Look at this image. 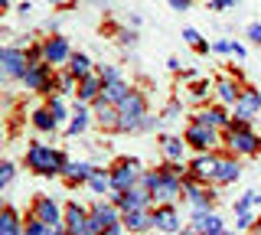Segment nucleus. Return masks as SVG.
Instances as JSON below:
<instances>
[{"label":"nucleus","instance_id":"412c9836","mask_svg":"<svg viewBox=\"0 0 261 235\" xmlns=\"http://www.w3.org/2000/svg\"><path fill=\"white\" fill-rule=\"evenodd\" d=\"M88 186L98 193V196H105L108 190H114V180H111V170H92V176H88Z\"/></svg>","mask_w":261,"mask_h":235},{"label":"nucleus","instance_id":"b1692460","mask_svg":"<svg viewBox=\"0 0 261 235\" xmlns=\"http://www.w3.org/2000/svg\"><path fill=\"white\" fill-rule=\"evenodd\" d=\"M69 72H72L75 79H85V75H92V59H88L85 53H75V56L69 59Z\"/></svg>","mask_w":261,"mask_h":235},{"label":"nucleus","instance_id":"c03bdc74","mask_svg":"<svg viewBox=\"0 0 261 235\" xmlns=\"http://www.w3.org/2000/svg\"><path fill=\"white\" fill-rule=\"evenodd\" d=\"M121 229H124V222H118V225H111V229H105L101 235H121Z\"/></svg>","mask_w":261,"mask_h":235},{"label":"nucleus","instance_id":"a878e982","mask_svg":"<svg viewBox=\"0 0 261 235\" xmlns=\"http://www.w3.org/2000/svg\"><path fill=\"white\" fill-rule=\"evenodd\" d=\"M163 153L179 164V160H183V141H179V137H163Z\"/></svg>","mask_w":261,"mask_h":235},{"label":"nucleus","instance_id":"72a5a7b5","mask_svg":"<svg viewBox=\"0 0 261 235\" xmlns=\"http://www.w3.org/2000/svg\"><path fill=\"white\" fill-rule=\"evenodd\" d=\"M10 180H13V164H4L0 167V186H7Z\"/></svg>","mask_w":261,"mask_h":235},{"label":"nucleus","instance_id":"2f4dec72","mask_svg":"<svg viewBox=\"0 0 261 235\" xmlns=\"http://www.w3.org/2000/svg\"><path fill=\"white\" fill-rule=\"evenodd\" d=\"M49 111H53V118H56V121H62V118H65V105H62V98H53Z\"/></svg>","mask_w":261,"mask_h":235},{"label":"nucleus","instance_id":"0eeeda50","mask_svg":"<svg viewBox=\"0 0 261 235\" xmlns=\"http://www.w3.org/2000/svg\"><path fill=\"white\" fill-rule=\"evenodd\" d=\"M228 144H232L239 153H255L261 147L258 134H251L248 124H232V127H228Z\"/></svg>","mask_w":261,"mask_h":235},{"label":"nucleus","instance_id":"f8f14e48","mask_svg":"<svg viewBox=\"0 0 261 235\" xmlns=\"http://www.w3.org/2000/svg\"><path fill=\"white\" fill-rule=\"evenodd\" d=\"M43 59H46V62H53V66H59V62L72 59V53H69V39H62V36L46 39V43H43Z\"/></svg>","mask_w":261,"mask_h":235},{"label":"nucleus","instance_id":"9b49d317","mask_svg":"<svg viewBox=\"0 0 261 235\" xmlns=\"http://www.w3.org/2000/svg\"><path fill=\"white\" fill-rule=\"evenodd\" d=\"M121 222H124L127 232H147V229H153V225H157V216L147 213V209H130V213L121 216Z\"/></svg>","mask_w":261,"mask_h":235},{"label":"nucleus","instance_id":"473e14b6","mask_svg":"<svg viewBox=\"0 0 261 235\" xmlns=\"http://www.w3.org/2000/svg\"><path fill=\"white\" fill-rule=\"evenodd\" d=\"M251 202H255V193H245V196L235 202V213H245V209H251Z\"/></svg>","mask_w":261,"mask_h":235},{"label":"nucleus","instance_id":"ddd939ff","mask_svg":"<svg viewBox=\"0 0 261 235\" xmlns=\"http://www.w3.org/2000/svg\"><path fill=\"white\" fill-rule=\"evenodd\" d=\"M23 82H27V88H33V92H43V88H49V66H46V62H30Z\"/></svg>","mask_w":261,"mask_h":235},{"label":"nucleus","instance_id":"a18cd8bd","mask_svg":"<svg viewBox=\"0 0 261 235\" xmlns=\"http://www.w3.org/2000/svg\"><path fill=\"white\" fill-rule=\"evenodd\" d=\"M258 235H261V219H258Z\"/></svg>","mask_w":261,"mask_h":235},{"label":"nucleus","instance_id":"49530a36","mask_svg":"<svg viewBox=\"0 0 261 235\" xmlns=\"http://www.w3.org/2000/svg\"><path fill=\"white\" fill-rule=\"evenodd\" d=\"M222 235H232V232H222Z\"/></svg>","mask_w":261,"mask_h":235},{"label":"nucleus","instance_id":"f03ea898","mask_svg":"<svg viewBox=\"0 0 261 235\" xmlns=\"http://www.w3.org/2000/svg\"><path fill=\"white\" fill-rule=\"evenodd\" d=\"M27 164H30V170H36V173H43V176H56V173L65 170V157L59 150L46 147V144H33L27 150Z\"/></svg>","mask_w":261,"mask_h":235},{"label":"nucleus","instance_id":"423d86ee","mask_svg":"<svg viewBox=\"0 0 261 235\" xmlns=\"http://www.w3.org/2000/svg\"><path fill=\"white\" fill-rule=\"evenodd\" d=\"M111 180H114V193L137 186V180H141V164H137V160H121V164L111 170Z\"/></svg>","mask_w":261,"mask_h":235},{"label":"nucleus","instance_id":"9d476101","mask_svg":"<svg viewBox=\"0 0 261 235\" xmlns=\"http://www.w3.org/2000/svg\"><path fill=\"white\" fill-rule=\"evenodd\" d=\"M186 141H190L196 150H209L212 144H216V127L196 121V124H190V131H186Z\"/></svg>","mask_w":261,"mask_h":235},{"label":"nucleus","instance_id":"de8ad7c7","mask_svg":"<svg viewBox=\"0 0 261 235\" xmlns=\"http://www.w3.org/2000/svg\"><path fill=\"white\" fill-rule=\"evenodd\" d=\"M186 235H193V229H190V232H186Z\"/></svg>","mask_w":261,"mask_h":235},{"label":"nucleus","instance_id":"ea45409f","mask_svg":"<svg viewBox=\"0 0 261 235\" xmlns=\"http://www.w3.org/2000/svg\"><path fill=\"white\" fill-rule=\"evenodd\" d=\"M235 4H239V0H212V10H225V7H235Z\"/></svg>","mask_w":261,"mask_h":235},{"label":"nucleus","instance_id":"f3484780","mask_svg":"<svg viewBox=\"0 0 261 235\" xmlns=\"http://www.w3.org/2000/svg\"><path fill=\"white\" fill-rule=\"evenodd\" d=\"M153 216H157V229L160 232H179V216H176L173 206H167V202H163Z\"/></svg>","mask_w":261,"mask_h":235},{"label":"nucleus","instance_id":"aec40b11","mask_svg":"<svg viewBox=\"0 0 261 235\" xmlns=\"http://www.w3.org/2000/svg\"><path fill=\"white\" fill-rule=\"evenodd\" d=\"M239 173H242V167L235 164V160H219V170H216V180H212V183H219V186L235 183V180H239Z\"/></svg>","mask_w":261,"mask_h":235},{"label":"nucleus","instance_id":"58836bf2","mask_svg":"<svg viewBox=\"0 0 261 235\" xmlns=\"http://www.w3.org/2000/svg\"><path fill=\"white\" fill-rule=\"evenodd\" d=\"M183 39H186V43H190V46H199V43H202L196 30H183Z\"/></svg>","mask_w":261,"mask_h":235},{"label":"nucleus","instance_id":"5701e85b","mask_svg":"<svg viewBox=\"0 0 261 235\" xmlns=\"http://www.w3.org/2000/svg\"><path fill=\"white\" fill-rule=\"evenodd\" d=\"M196 121H202V124H209V127H228V124H232V121L225 118V111H222V108L199 111V115H196Z\"/></svg>","mask_w":261,"mask_h":235},{"label":"nucleus","instance_id":"a19ab883","mask_svg":"<svg viewBox=\"0 0 261 235\" xmlns=\"http://www.w3.org/2000/svg\"><path fill=\"white\" fill-rule=\"evenodd\" d=\"M190 4L193 0H170V7H173L176 13H183V10H190Z\"/></svg>","mask_w":261,"mask_h":235},{"label":"nucleus","instance_id":"393cba45","mask_svg":"<svg viewBox=\"0 0 261 235\" xmlns=\"http://www.w3.org/2000/svg\"><path fill=\"white\" fill-rule=\"evenodd\" d=\"M0 235H23V225L13 209H4V216H0Z\"/></svg>","mask_w":261,"mask_h":235},{"label":"nucleus","instance_id":"7ed1b4c3","mask_svg":"<svg viewBox=\"0 0 261 235\" xmlns=\"http://www.w3.org/2000/svg\"><path fill=\"white\" fill-rule=\"evenodd\" d=\"M118 131H137L141 127V121L147 115V101H144V95H137V92H130L124 101L118 105Z\"/></svg>","mask_w":261,"mask_h":235},{"label":"nucleus","instance_id":"6ab92c4d","mask_svg":"<svg viewBox=\"0 0 261 235\" xmlns=\"http://www.w3.org/2000/svg\"><path fill=\"white\" fill-rule=\"evenodd\" d=\"M95 115H98V121H101L105 127H118V108L108 101V98H95Z\"/></svg>","mask_w":261,"mask_h":235},{"label":"nucleus","instance_id":"20e7f679","mask_svg":"<svg viewBox=\"0 0 261 235\" xmlns=\"http://www.w3.org/2000/svg\"><path fill=\"white\" fill-rule=\"evenodd\" d=\"M0 66H4V79H23L30 69V59L23 49H13V46H4L0 49Z\"/></svg>","mask_w":261,"mask_h":235},{"label":"nucleus","instance_id":"bb28decb","mask_svg":"<svg viewBox=\"0 0 261 235\" xmlns=\"http://www.w3.org/2000/svg\"><path fill=\"white\" fill-rule=\"evenodd\" d=\"M33 124H36L39 131H56V124H59V121L53 118V111H49V108H43V111H36V115H33Z\"/></svg>","mask_w":261,"mask_h":235},{"label":"nucleus","instance_id":"2eb2a0df","mask_svg":"<svg viewBox=\"0 0 261 235\" xmlns=\"http://www.w3.org/2000/svg\"><path fill=\"white\" fill-rule=\"evenodd\" d=\"M36 219H43L46 225H62L65 219H59V206L53 202V196H39L36 199Z\"/></svg>","mask_w":261,"mask_h":235},{"label":"nucleus","instance_id":"cd10ccee","mask_svg":"<svg viewBox=\"0 0 261 235\" xmlns=\"http://www.w3.org/2000/svg\"><path fill=\"white\" fill-rule=\"evenodd\" d=\"M239 88H235L232 82H219V101H222V105H235V101H239Z\"/></svg>","mask_w":261,"mask_h":235},{"label":"nucleus","instance_id":"e433bc0d","mask_svg":"<svg viewBox=\"0 0 261 235\" xmlns=\"http://www.w3.org/2000/svg\"><path fill=\"white\" fill-rule=\"evenodd\" d=\"M248 39L261 46V23H251V27H248Z\"/></svg>","mask_w":261,"mask_h":235},{"label":"nucleus","instance_id":"6e6552de","mask_svg":"<svg viewBox=\"0 0 261 235\" xmlns=\"http://www.w3.org/2000/svg\"><path fill=\"white\" fill-rule=\"evenodd\" d=\"M150 190H137V186H130V190H121L118 196H114V206L130 213V209H147V202H150Z\"/></svg>","mask_w":261,"mask_h":235},{"label":"nucleus","instance_id":"c9c22d12","mask_svg":"<svg viewBox=\"0 0 261 235\" xmlns=\"http://www.w3.org/2000/svg\"><path fill=\"white\" fill-rule=\"evenodd\" d=\"M163 118H167V121H176L179 118V101H170V108L163 111Z\"/></svg>","mask_w":261,"mask_h":235},{"label":"nucleus","instance_id":"39448f33","mask_svg":"<svg viewBox=\"0 0 261 235\" xmlns=\"http://www.w3.org/2000/svg\"><path fill=\"white\" fill-rule=\"evenodd\" d=\"M255 111H261V92L248 88V92H242L239 101H235V121H232V124H248V121L255 118ZM232 124H228V127H232Z\"/></svg>","mask_w":261,"mask_h":235},{"label":"nucleus","instance_id":"f704fd0d","mask_svg":"<svg viewBox=\"0 0 261 235\" xmlns=\"http://www.w3.org/2000/svg\"><path fill=\"white\" fill-rule=\"evenodd\" d=\"M101 79H105V82H114V79H121V72L114 66H101Z\"/></svg>","mask_w":261,"mask_h":235},{"label":"nucleus","instance_id":"79ce46f5","mask_svg":"<svg viewBox=\"0 0 261 235\" xmlns=\"http://www.w3.org/2000/svg\"><path fill=\"white\" fill-rule=\"evenodd\" d=\"M212 49H216V53H232V43H225V39H216V43H212Z\"/></svg>","mask_w":261,"mask_h":235},{"label":"nucleus","instance_id":"4c0bfd02","mask_svg":"<svg viewBox=\"0 0 261 235\" xmlns=\"http://www.w3.org/2000/svg\"><path fill=\"white\" fill-rule=\"evenodd\" d=\"M206 95H209V85L206 82H196L193 85V98H206Z\"/></svg>","mask_w":261,"mask_h":235},{"label":"nucleus","instance_id":"37998d69","mask_svg":"<svg viewBox=\"0 0 261 235\" xmlns=\"http://www.w3.org/2000/svg\"><path fill=\"white\" fill-rule=\"evenodd\" d=\"M153 124H157V121H153V118H147V115H144V121H141V131H153Z\"/></svg>","mask_w":261,"mask_h":235},{"label":"nucleus","instance_id":"4be33fe9","mask_svg":"<svg viewBox=\"0 0 261 235\" xmlns=\"http://www.w3.org/2000/svg\"><path fill=\"white\" fill-rule=\"evenodd\" d=\"M92 170H95V167H88V164H65L62 176H65L69 183H88V176H92Z\"/></svg>","mask_w":261,"mask_h":235},{"label":"nucleus","instance_id":"c756f323","mask_svg":"<svg viewBox=\"0 0 261 235\" xmlns=\"http://www.w3.org/2000/svg\"><path fill=\"white\" fill-rule=\"evenodd\" d=\"M27 235H53V225H46L43 219H36V216H33L30 222H27Z\"/></svg>","mask_w":261,"mask_h":235},{"label":"nucleus","instance_id":"7c9ffc66","mask_svg":"<svg viewBox=\"0 0 261 235\" xmlns=\"http://www.w3.org/2000/svg\"><path fill=\"white\" fill-rule=\"evenodd\" d=\"M251 225H255V216H251L248 209H245V213H239V222H235V229L245 232V229H251Z\"/></svg>","mask_w":261,"mask_h":235},{"label":"nucleus","instance_id":"f257e3e1","mask_svg":"<svg viewBox=\"0 0 261 235\" xmlns=\"http://www.w3.org/2000/svg\"><path fill=\"white\" fill-rule=\"evenodd\" d=\"M141 183H144V190H150L153 202H170V199H176L179 193H183V180H179V176H173V173H167V170L144 173Z\"/></svg>","mask_w":261,"mask_h":235},{"label":"nucleus","instance_id":"c85d7f7f","mask_svg":"<svg viewBox=\"0 0 261 235\" xmlns=\"http://www.w3.org/2000/svg\"><path fill=\"white\" fill-rule=\"evenodd\" d=\"M88 127V111L85 108H79L75 115H72V124H69V134H82Z\"/></svg>","mask_w":261,"mask_h":235},{"label":"nucleus","instance_id":"dca6fc26","mask_svg":"<svg viewBox=\"0 0 261 235\" xmlns=\"http://www.w3.org/2000/svg\"><path fill=\"white\" fill-rule=\"evenodd\" d=\"M101 88H105V79L101 75H85L75 95H79L82 101H95V98H101Z\"/></svg>","mask_w":261,"mask_h":235},{"label":"nucleus","instance_id":"a211bd4d","mask_svg":"<svg viewBox=\"0 0 261 235\" xmlns=\"http://www.w3.org/2000/svg\"><path fill=\"white\" fill-rule=\"evenodd\" d=\"M130 95V88H127V82L124 79H114V82H105V88H101V98H108L111 105H121Z\"/></svg>","mask_w":261,"mask_h":235},{"label":"nucleus","instance_id":"4468645a","mask_svg":"<svg viewBox=\"0 0 261 235\" xmlns=\"http://www.w3.org/2000/svg\"><path fill=\"white\" fill-rule=\"evenodd\" d=\"M193 180H199V183H206V180H216V170H219V157H196L193 160Z\"/></svg>","mask_w":261,"mask_h":235},{"label":"nucleus","instance_id":"1a4fd4ad","mask_svg":"<svg viewBox=\"0 0 261 235\" xmlns=\"http://www.w3.org/2000/svg\"><path fill=\"white\" fill-rule=\"evenodd\" d=\"M193 235H222V219L216 213H193Z\"/></svg>","mask_w":261,"mask_h":235}]
</instances>
